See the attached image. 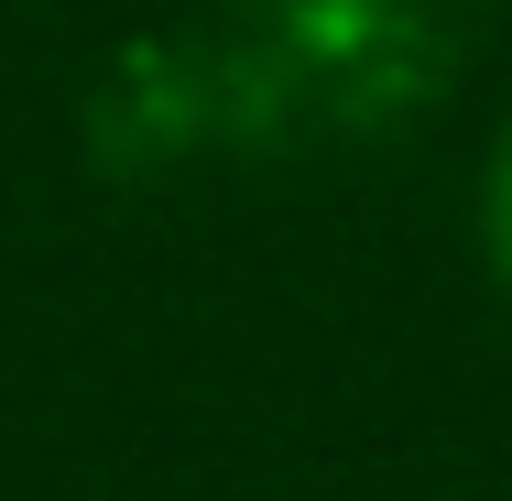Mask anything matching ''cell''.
<instances>
[{
    "label": "cell",
    "instance_id": "cell-1",
    "mask_svg": "<svg viewBox=\"0 0 512 501\" xmlns=\"http://www.w3.org/2000/svg\"><path fill=\"white\" fill-rule=\"evenodd\" d=\"M480 262H491V284L512 295V120H502V142H491V164H480Z\"/></svg>",
    "mask_w": 512,
    "mask_h": 501
}]
</instances>
